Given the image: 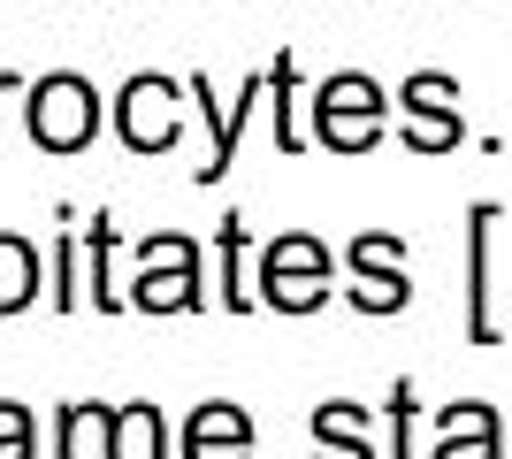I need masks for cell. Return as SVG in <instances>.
Returning a JSON list of instances; mask_svg holds the SVG:
<instances>
[{
    "label": "cell",
    "mask_w": 512,
    "mask_h": 459,
    "mask_svg": "<svg viewBox=\"0 0 512 459\" xmlns=\"http://www.w3.org/2000/svg\"><path fill=\"white\" fill-rule=\"evenodd\" d=\"M23 123H31V138H39L46 153H85L92 138H100L107 108H100V92H92L77 69H54V77H31Z\"/></svg>",
    "instance_id": "4"
},
{
    "label": "cell",
    "mask_w": 512,
    "mask_h": 459,
    "mask_svg": "<svg viewBox=\"0 0 512 459\" xmlns=\"http://www.w3.org/2000/svg\"><path fill=\"white\" fill-rule=\"evenodd\" d=\"M123 459H176L169 421H161L153 398H130V406H123Z\"/></svg>",
    "instance_id": "19"
},
{
    "label": "cell",
    "mask_w": 512,
    "mask_h": 459,
    "mask_svg": "<svg viewBox=\"0 0 512 459\" xmlns=\"http://www.w3.org/2000/svg\"><path fill=\"white\" fill-rule=\"evenodd\" d=\"M497 245H505V207L474 199L467 207V345L497 352L505 345V314H497Z\"/></svg>",
    "instance_id": "6"
},
{
    "label": "cell",
    "mask_w": 512,
    "mask_h": 459,
    "mask_svg": "<svg viewBox=\"0 0 512 459\" xmlns=\"http://www.w3.org/2000/svg\"><path fill=\"white\" fill-rule=\"evenodd\" d=\"M383 414H390V459H428V452H421V391H413L406 375L390 383Z\"/></svg>",
    "instance_id": "20"
},
{
    "label": "cell",
    "mask_w": 512,
    "mask_h": 459,
    "mask_svg": "<svg viewBox=\"0 0 512 459\" xmlns=\"http://www.w3.org/2000/svg\"><path fill=\"white\" fill-rule=\"evenodd\" d=\"M260 92H268V69L237 85V100H230V108H214V85H207V77H192V100L207 108V123H214V146H207V161L192 169L199 184H222V176H230V161H237V138H245V123H253Z\"/></svg>",
    "instance_id": "10"
},
{
    "label": "cell",
    "mask_w": 512,
    "mask_h": 459,
    "mask_svg": "<svg viewBox=\"0 0 512 459\" xmlns=\"http://www.w3.org/2000/svg\"><path fill=\"white\" fill-rule=\"evenodd\" d=\"M184 92L192 85H176V77H161V69H138V77H123L107 123L123 131L130 153H169L176 138H184Z\"/></svg>",
    "instance_id": "5"
},
{
    "label": "cell",
    "mask_w": 512,
    "mask_h": 459,
    "mask_svg": "<svg viewBox=\"0 0 512 459\" xmlns=\"http://www.w3.org/2000/svg\"><path fill=\"white\" fill-rule=\"evenodd\" d=\"M8 92H31V85L16 77V69H0V100H8Z\"/></svg>",
    "instance_id": "23"
},
{
    "label": "cell",
    "mask_w": 512,
    "mask_h": 459,
    "mask_svg": "<svg viewBox=\"0 0 512 459\" xmlns=\"http://www.w3.org/2000/svg\"><path fill=\"white\" fill-rule=\"evenodd\" d=\"M184 459H253V414L207 398L199 414H184Z\"/></svg>",
    "instance_id": "12"
},
{
    "label": "cell",
    "mask_w": 512,
    "mask_h": 459,
    "mask_svg": "<svg viewBox=\"0 0 512 459\" xmlns=\"http://www.w3.org/2000/svg\"><path fill=\"white\" fill-rule=\"evenodd\" d=\"M428 459H512L505 414L490 398H451L436 414V429H428Z\"/></svg>",
    "instance_id": "9"
},
{
    "label": "cell",
    "mask_w": 512,
    "mask_h": 459,
    "mask_svg": "<svg viewBox=\"0 0 512 459\" xmlns=\"http://www.w3.org/2000/svg\"><path fill=\"white\" fill-rule=\"evenodd\" d=\"M214 299L230 306V314H253V291H245V215H222V230H214Z\"/></svg>",
    "instance_id": "16"
},
{
    "label": "cell",
    "mask_w": 512,
    "mask_h": 459,
    "mask_svg": "<svg viewBox=\"0 0 512 459\" xmlns=\"http://www.w3.org/2000/svg\"><path fill=\"white\" fill-rule=\"evenodd\" d=\"M115 245H123V222L92 215V230H85V306H100V314H123V299H130L115 284Z\"/></svg>",
    "instance_id": "14"
},
{
    "label": "cell",
    "mask_w": 512,
    "mask_h": 459,
    "mask_svg": "<svg viewBox=\"0 0 512 459\" xmlns=\"http://www.w3.org/2000/svg\"><path fill=\"white\" fill-rule=\"evenodd\" d=\"M39 245L16 238V230H0V314H23V306H39Z\"/></svg>",
    "instance_id": "15"
},
{
    "label": "cell",
    "mask_w": 512,
    "mask_h": 459,
    "mask_svg": "<svg viewBox=\"0 0 512 459\" xmlns=\"http://www.w3.org/2000/svg\"><path fill=\"white\" fill-rule=\"evenodd\" d=\"M398 138L413 153H451L467 138V115H459V77L451 69H413L398 85Z\"/></svg>",
    "instance_id": "8"
},
{
    "label": "cell",
    "mask_w": 512,
    "mask_h": 459,
    "mask_svg": "<svg viewBox=\"0 0 512 459\" xmlns=\"http://www.w3.org/2000/svg\"><path fill=\"white\" fill-rule=\"evenodd\" d=\"M268 100H276V146L299 153L306 146V123H299V54H291V46L268 62Z\"/></svg>",
    "instance_id": "17"
},
{
    "label": "cell",
    "mask_w": 512,
    "mask_h": 459,
    "mask_svg": "<svg viewBox=\"0 0 512 459\" xmlns=\"http://www.w3.org/2000/svg\"><path fill=\"white\" fill-rule=\"evenodd\" d=\"M344 276H352L344 299L360 306V314H406V306H413L406 238H398V230H360V238L344 245Z\"/></svg>",
    "instance_id": "7"
},
{
    "label": "cell",
    "mask_w": 512,
    "mask_h": 459,
    "mask_svg": "<svg viewBox=\"0 0 512 459\" xmlns=\"http://www.w3.org/2000/svg\"><path fill=\"white\" fill-rule=\"evenodd\" d=\"M337 284V253L314 238V230H283V238L260 245V276H253V299L276 306V314H314Z\"/></svg>",
    "instance_id": "1"
},
{
    "label": "cell",
    "mask_w": 512,
    "mask_h": 459,
    "mask_svg": "<svg viewBox=\"0 0 512 459\" xmlns=\"http://www.w3.org/2000/svg\"><path fill=\"white\" fill-rule=\"evenodd\" d=\"M505 306H512V207H505Z\"/></svg>",
    "instance_id": "22"
},
{
    "label": "cell",
    "mask_w": 512,
    "mask_h": 459,
    "mask_svg": "<svg viewBox=\"0 0 512 459\" xmlns=\"http://www.w3.org/2000/svg\"><path fill=\"white\" fill-rule=\"evenodd\" d=\"M46 306H54V314H77V306H85V230H69V215H62V238H54V284H46Z\"/></svg>",
    "instance_id": "18"
},
{
    "label": "cell",
    "mask_w": 512,
    "mask_h": 459,
    "mask_svg": "<svg viewBox=\"0 0 512 459\" xmlns=\"http://www.w3.org/2000/svg\"><path fill=\"white\" fill-rule=\"evenodd\" d=\"M0 459H39V421L16 398H0Z\"/></svg>",
    "instance_id": "21"
},
{
    "label": "cell",
    "mask_w": 512,
    "mask_h": 459,
    "mask_svg": "<svg viewBox=\"0 0 512 459\" xmlns=\"http://www.w3.org/2000/svg\"><path fill=\"white\" fill-rule=\"evenodd\" d=\"M390 100L367 69H337V77H321V92H314V138L329 153H375L383 146V131H390Z\"/></svg>",
    "instance_id": "2"
},
{
    "label": "cell",
    "mask_w": 512,
    "mask_h": 459,
    "mask_svg": "<svg viewBox=\"0 0 512 459\" xmlns=\"http://www.w3.org/2000/svg\"><path fill=\"white\" fill-rule=\"evenodd\" d=\"M54 459H123V406L77 398L54 421Z\"/></svg>",
    "instance_id": "11"
},
{
    "label": "cell",
    "mask_w": 512,
    "mask_h": 459,
    "mask_svg": "<svg viewBox=\"0 0 512 459\" xmlns=\"http://www.w3.org/2000/svg\"><path fill=\"white\" fill-rule=\"evenodd\" d=\"M130 306H138V314H199V306H207V268H199L192 230H153V238H138Z\"/></svg>",
    "instance_id": "3"
},
{
    "label": "cell",
    "mask_w": 512,
    "mask_h": 459,
    "mask_svg": "<svg viewBox=\"0 0 512 459\" xmlns=\"http://www.w3.org/2000/svg\"><path fill=\"white\" fill-rule=\"evenodd\" d=\"M314 459H375L367 406H352V398H321V406H314Z\"/></svg>",
    "instance_id": "13"
}]
</instances>
